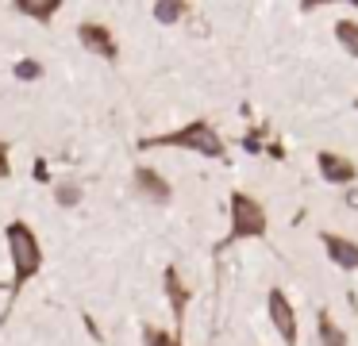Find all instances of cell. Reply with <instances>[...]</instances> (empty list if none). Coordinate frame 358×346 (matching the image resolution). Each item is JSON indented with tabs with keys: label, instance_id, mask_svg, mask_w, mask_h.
I'll use <instances>...</instances> for the list:
<instances>
[{
	"label": "cell",
	"instance_id": "cell-1",
	"mask_svg": "<svg viewBox=\"0 0 358 346\" xmlns=\"http://www.w3.org/2000/svg\"><path fill=\"white\" fill-rule=\"evenodd\" d=\"M143 150H150V146H185V150H196L204 154V158H224V143H220V135L212 131V123L204 120H193L189 127L173 131V135H158V138H143Z\"/></svg>",
	"mask_w": 358,
	"mask_h": 346
},
{
	"label": "cell",
	"instance_id": "cell-2",
	"mask_svg": "<svg viewBox=\"0 0 358 346\" xmlns=\"http://www.w3.org/2000/svg\"><path fill=\"white\" fill-rule=\"evenodd\" d=\"M4 235H8L12 266H16V277H12V296H16V292L27 284V277H35V269H39V261H43V250H39V243H35V235H31L27 223H8Z\"/></svg>",
	"mask_w": 358,
	"mask_h": 346
},
{
	"label": "cell",
	"instance_id": "cell-3",
	"mask_svg": "<svg viewBox=\"0 0 358 346\" xmlns=\"http://www.w3.org/2000/svg\"><path fill=\"white\" fill-rule=\"evenodd\" d=\"M266 208L247 192H231V235L227 238H258L266 235Z\"/></svg>",
	"mask_w": 358,
	"mask_h": 346
},
{
	"label": "cell",
	"instance_id": "cell-4",
	"mask_svg": "<svg viewBox=\"0 0 358 346\" xmlns=\"http://www.w3.org/2000/svg\"><path fill=\"white\" fill-rule=\"evenodd\" d=\"M266 312H270V323H273V331L281 335V343L296 346V312H293V304H289V296L281 289H270V296H266Z\"/></svg>",
	"mask_w": 358,
	"mask_h": 346
},
{
	"label": "cell",
	"instance_id": "cell-5",
	"mask_svg": "<svg viewBox=\"0 0 358 346\" xmlns=\"http://www.w3.org/2000/svg\"><path fill=\"white\" fill-rule=\"evenodd\" d=\"M316 166H320V177H324V181H331V185H350L358 177L355 161L343 158V154H335V150H320L316 154Z\"/></svg>",
	"mask_w": 358,
	"mask_h": 346
},
{
	"label": "cell",
	"instance_id": "cell-6",
	"mask_svg": "<svg viewBox=\"0 0 358 346\" xmlns=\"http://www.w3.org/2000/svg\"><path fill=\"white\" fill-rule=\"evenodd\" d=\"M162 284H166V296H170V308H173V323H178V331H173V335L181 338V323H185L189 289L181 284V273H178V266H166V277H162Z\"/></svg>",
	"mask_w": 358,
	"mask_h": 346
},
{
	"label": "cell",
	"instance_id": "cell-7",
	"mask_svg": "<svg viewBox=\"0 0 358 346\" xmlns=\"http://www.w3.org/2000/svg\"><path fill=\"white\" fill-rule=\"evenodd\" d=\"M78 38H81V46L85 50H93V54H101V58H116V38L108 35V27H101V23H81L78 27Z\"/></svg>",
	"mask_w": 358,
	"mask_h": 346
},
{
	"label": "cell",
	"instance_id": "cell-8",
	"mask_svg": "<svg viewBox=\"0 0 358 346\" xmlns=\"http://www.w3.org/2000/svg\"><path fill=\"white\" fill-rule=\"evenodd\" d=\"M320 243H324L327 258L339 269H358V243H350L343 235H320Z\"/></svg>",
	"mask_w": 358,
	"mask_h": 346
},
{
	"label": "cell",
	"instance_id": "cell-9",
	"mask_svg": "<svg viewBox=\"0 0 358 346\" xmlns=\"http://www.w3.org/2000/svg\"><path fill=\"white\" fill-rule=\"evenodd\" d=\"M135 185H139V192H143V196H150L155 204H166V200H170V185H166L155 169H147V166L135 169Z\"/></svg>",
	"mask_w": 358,
	"mask_h": 346
},
{
	"label": "cell",
	"instance_id": "cell-10",
	"mask_svg": "<svg viewBox=\"0 0 358 346\" xmlns=\"http://www.w3.org/2000/svg\"><path fill=\"white\" fill-rule=\"evenodd\" d=\"M316 331H320V343H324V346H350V343H347V331H343V327H339V323H335L327 312H320Z\"/></svg>",
	"mask_w": 358,
	"mask_h": 346
},
{
	"label": "cell",
	"instance_id": "cell-11",
	"mask_svg": "<svg viewBox=\"0 0 358 346\" xmlns=\"http://www.w3.org/2000/svg\"><path fill=\"white\" fill-rule=\"evenodd\" d=\"M335 38H339L343 50L358 58V20H339L335 23Z\"/></svg>",
	"mask_w": 358,
	"mask_h": 346
},
{
	"label": "cell",
	"instance_id": "cell-12",
	"mask_svg": "<svg viewBox=\"0 0 358 346\" xmlns=\"http://www.w3.org/2000/svg\"><path fill=\"white\" fill-rule=\"evenodd\" d=\"M16 8L27 15H39V20H50L58 12V0H16Z\"/></svg>",
	"mask_w": 358,
	"mask_h": 346
},
{
	"label": "cell",
	"instance_id": "cell-13",
	"mask_svg": "<svg viewBox=\"0 0 358 346\" xmlns=\"http://www.w3.org/2000/svg\"><path fill=\"white\" fill-rule=\"evenodd\" d=\"M181 15H185V4H178V0H158L155 4V20L162 23H178Z\"/></svg>",
	"mask_w": 358,
	"mask_h": 346
},
{
	"label": "cell",
	"instance_id": "cell-14",
	"mask_svg": "<svg viewBox=\"0 0 358 346\" xmlns=\"http://www.w3.org/2000/svg\"><path fill=\"white\" fill-rule=\"evenodd\" d=\"M143 346H181V338L178 335H166V331H158V327H143Z\"/></svg>",
	"mask_w": 358,
	"mask_h": 346
},
{
	"label": "cell",
	"instance_id": "cell-15",
	"mask_svg": "<svg viewBox=\"0 0 358 346\" xmlns=\"http://www.w3.org/2000/svg\"><path fill=\"white\" fill-rule=\"evenodd\" d=\"M16 77H20V81H35V77H43V66H39V62H31V58H24L16 66Z\"/></svg>",
	"mask_w": 358,
	"mask_h": 346
},
{
	"label": "cell",
	"instance_id": "cell-16",
	"mask_svg": "<svg viewBox=\"0 0 358 346\" xmlns=\"http://www.w3.org/2000/svg\"><path fill=\"white\" fill-rule=\"evenodd\" d=\"M78 200H81V189H78V185H58V204L70 208V204H78Z\"/></svg>",
	"mask_w": 358,
	"mask_h": 346
},
{
	"label": "cell",
	"instance_id": "cell-17",
	"mask_svg": "<svg viewBox=\"0 0 358 346\" xmlns=\"http://www.w3.org/2000/svg\"><path fill=\"white\" fill-rule=\"evenodd\" d=\"M0 177H8V143H0Z\"/></svg>",
	"mask_w": 358,
	"mask_h": 346
},
{
	"label": "cell",
	"instance_id": "cell-18",
	"mask_svg": "<svg viewBox=\"0 0 358 346\" xmlns=\"http://www.w3.org/2000/svg\"><path fill=\"white\" fill-rule=\"evenodd\" d=\"M347 204H350V208H358V192H347Z\"/></svg>",
	"mask_w": 358,
	"mask_h": 346
},
{
	"label": "cell",
	"instance_id": "cell-19",
	"mask_svg": "<svg viewBox=\"0 0 358 346\" xmlns=\"http://www.w3.org/2000/svg\"><path fill=\"white\" fill-rule=\"evenodd\" d=\"M355 108H358V100H355Z\"/></svg>",
	"mask_w": 358,
	"mask_h": 346
}]
</instances>
